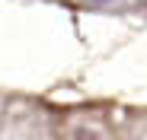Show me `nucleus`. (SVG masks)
Segmentation results:
<instances>
[]
</instances>
